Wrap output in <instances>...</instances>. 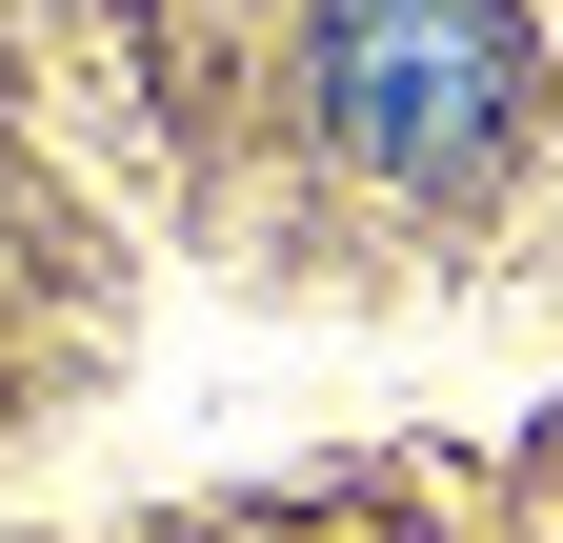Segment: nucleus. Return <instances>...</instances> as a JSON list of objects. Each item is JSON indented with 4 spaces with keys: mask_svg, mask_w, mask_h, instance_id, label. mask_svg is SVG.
<instances>
[{
    "mask_svg": "<svg viewBox=\"0 0 563 543\" xmlns=\"http://www.w3.org/2000/svg\"><path fill=\"white\" fill-rule=\"evenodd\" d=\"M302 101L363 181H483L543 101V41H523V0H322Z\"/></svg>",
    "mask_w": 563,
    "mask_h": 543,
    "instance_id": "nucleus-1",
    "label": "nucleus"
}]
</instances>
